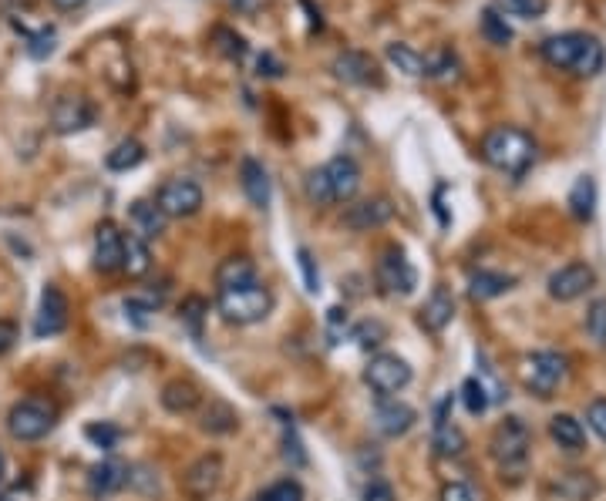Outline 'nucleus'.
<instances>
[{"instance_id": "f257e3e1", "label": "nucleus", "mask_w": 606, "mask_h": 501, "mask_svg": "<svg viewBox=\"0 0 606 501\" xmlns=\"http://www.w3.org/2000/svg\"><path fill=\"white\" fill-rule=\"evenodd\" d=\"M539 54H543L546 64H553L559 71H569L576 78H593V74L603 71L606 64V48L600 37L586 34V31H563V34H549L543 44H539Z\"/></svg>"}, {"instance_id": "f03ea898", "label": "nucleus", "mask_w": 606, "mask_h": 501, "mask_svg": "<svg viewBox=\"0 0 606 501\" xmlns=\"http://www.w3.org/2000/svg\"><path fill=\"white\" fill-rule=\"evenodd\" d=\"M482 159L509 179H522L536 162V142L516 125H499L482 138Z\"/></svg>"}, {"instance_id": "7ed1b4c3", "label": "nucleus", "mask_w": 606, "mask_h": 501, "mask_svg": "<svg viewBox=\"0 0 606 501\" xmlns=\"http://www.w3.org/2000/svg\"><path fill=\"white\" fill-rule=\"evenodd\" d=\"M216 306L223 313L226 323H236V327H250V323H260L270 317L273 310V293L266 290L260 280L243 283V286H229V290H219Z\"/></svg>"}, {"instance_id": "20e7f679", "label": "nucleus", "mask_w": 606, "mask_h": 501, "mask_svg": "<svg viewBox=\"0 0 606 501\" xmlns=\"http://www.w3.org/2000/svg\"><path fill=\"white\" fill-rule=\"evenodd\" d=\"M58 424V407L48 397H24L7 414V431L14 441H41Z\"/></svg>"}, {"instance_id": "39448f33", "label": "nucleus", "mask_w": 606, "mask_h": 501, "mask_svg": "<svg viewBox=\"0 0 606 501\" xmlns=\"http://www.w3.org/2000/svg\"><path fill=\"white\" fill-rule=\"evenodd\" d=\"M529 448H532V434L522 417H505L499 428L492 431L489 451H492L495 465L502 471H509V475H519V471L526 468Z\"/></svg>"}, {"instance_id": "423d86ee", "label": "nucleus", "mask_w": 606, "mask_h": 501, "mask_svg": "<svg viewBox=\"0 0 606 501\" xmlns=\"http://www.w3.org/2000/svg\"><path fill=\"white\" fill-rule=\"evenodd\" d=\"M519 374H522L526 391H532L536 397H553L559 387H563L569 364L563 354H556V350H536V354L522 357Z\"/></svg>"}, {"instance_id": "0eeeda50", "label": "nucleus", "mask_w": 606, "mask_h": 501, "mask_svg": "<svg viewBox=\"0 0 606 501\" xmlns=\"http://www.w3.org/2000/svg\"><path fill=\"white\" fill-rule=\"evenodd\" d=\"M223 475H226L223 454L216 451L199 454V458L182 471V495L189 501H209L219 491V485H223Z\"/></svg>"}, {"instance_id": "6e6552de", "label": "nucleus", "mask_w": 606, "mask_h": 501, "mask_svg": "<svg viewBox=\"0 0 606 501\" xmlns=\"http://www.w3.org/2000/svg\"><path fill=\"white\" fill-rule=\"evenodd\" d=\"M364 384L371 387L378 397H391L404 391L411 384V367L408 360H401L398 354H378L371 357V364L364 367Z\"/></svg>"}, {"instance_id": "1a4fd4ad", "label": "nucleus", "mask_w": 606, "mask_h": 501, "mask_svg": "<svg viewBox=\"0 0 606 501\" xmlns=\"http://www.w3.org/2000/svg\"><path fill=\"white\" fill-rule=\"evenodd\" d=\"M378 283L384 293L391 296H408L415 293L418 286V273L415 266H411V259L404 256L401 246H388L378 259Z\"/></svg>"}, {"instance_id": "9d476101", "label": "nucleus", "mask_w": 606, "mask_h": 501, "mask_svg": "<svg viewBox=\"0 0 606 501\" xmlns=\"http://www.w3.org/2000/svg\"><path fill=\"white\" fill-rule=\"evenodd\" d=\"M155 206H159L169 219H189L196 216L202 209V189L199 182L192 179H169L159 189V196H155Z\"/></svg>"}, {"instance_id": "9b49d317", "label": "nucleus", "mask_w": 606, "mask_h": 501, "mask_svg": "<svg viewBox=\"0 0 606 501\" xmlns=\"http://www.w3.org/2000/svg\"><path fill=\"white\" fill-rule=\"evenodd\" d=\"M596 286V269L586 263H566L549 276V296L559 303H573Z\"/></svg>"}, {"instance_id": "f8f14e48", "label": "nucleus", "mask_w": 606, "mask_h": 501, "mask_svg": "<svg viewBox=\"0 0 606 501\" xmlns=\"http://www.w3.org/2000/svg\"><path fill=\"white\" fill-rule=\"evenodd\" d=\"M68 296L61 293V286L48 283L41 290V306H38V317H34V337H58L68 327Z\"/></svg>"}, {"instance_id": "ddd939ff", "label": "nucleus", "mask_w": 606, "mask_h": 501, "mask_svg": "<svg viewBox=\"0 0 606 501\" xmlns=\"http://www.w3.org/2000/svg\"><path fill=\"white\" fill-rule=\"evenodd\" d=\"M51 125L61 135H75L95 125V105L85 95H61L51 108Z\"/></svg>"}, {"instance_id": "4468645a", "label": "nucleus", "mask_w": 606, "mask_h": 501, "mask_svg": "<svg viewBox=\"0 0 606 501\" xmlns=\"http://www.w3.org/2000/svg\"><path fill=\"white\" fill-rule=\"evenodd\" d=\"M327 182V192H330V202H351L361 189V165H357L351 155H337L330 159L324 169H320Z\"/></svg>"}, {"instance_id": "2eb2a0df", "label": "nucleus", "mask_w": 606, "mask_h": 501, "mask_svg": "<svg viewBox=\"0 0 606 501\" xmlns=\"http://www.w3.org/2000/svg\"><path fill=\"white\" fill-rule=\"evenodd\" d=\"M330 71H334L337 81H344V85H381V71L378 64H374L371 54L364 51H344L337 54L334 64H330Z\"/></svg>"}, {"instance_id": "dca6fc26", "label": "nucleus", "mask_w": 606, "mask_h": 501, "mask_svg": "<svg viewBox=\"0 0 606 501\" xmlns=\"http://www.w3.org/2000/svg\"><path fill=\"white\" fill-rule=\"evenodd\" d=\"M391 216H394L391 199H384V196L361 199V202H354V206L344 209V226L354 229V233H367V229H378V226H384V222H391Z\"/></svg>"}, {"instance_id": "f3484780", "label": "nucleus", "mask_w": 606, "mask_h": 501, "mask_svg": "<svg viewBox=\"0 0 606 501\" xmlns=\"http://www.w3.org/2000/svg\"><path fill=\"white\" fill-rule=\"evenodd\" d=\"M418 414L411 404L404 401H391V397H384V401L374 407V428H378L384 438H401V434H408L415 428Z\"/></svg>"}, {"instance_id": "a211bd4d", "label": "nucleus", "mask_w": 606, "mask_h": 501, "mask_svg": "<svg viewBox=\"0 0 606 501\" xmlns=\"http://www.w3.org/2000/svg\"><path fill=\"white\" fill-rule=\"evenodd\" d=\"M448 407H452V397H445L438 404V414H435V431H431V448H435L442 458H458L465 451V431L448 417Z\"/></svg>"}, {"instance_id": "6ab92c4d", "label": "nucleus", "mask_w": 606, "mask_h": 501, "mask_svg": "<svg viewBox=\"0 0 606 501\" xmlns=\"http://www.w3.org/2000/svg\"><path fill=\"white\" fill-rule=\"evenodd\" d=\"M95 269L98 273H118L122 269V233L115 222H101L95 229Z\"/></svg>"}, {"instance_id": "aec40b11", "label": "nucleus", "mask_w": 606, "mask_h": 501, "mask_svg": "<svg viewBox=\"0 0 606 501\" xmlns=\"http://www.w3.org/2000/svg\"><path fill=\"white\" fill-rule=\"evenodd\" d=\"M452 320H455V296L448 293L445 286H435V290H431V296H428V303L421 306L418 323L428 333H442Z\"/></svg>"}, {"instance_id": "412c9836", "label": "nucleus", "mask_w": 606, "mask_h": 501, "mask_svg": "<svg viewBox=\"0 0 606 501\" xmlns=\"http://www.w3.org/2000/svg\"><path fill=\"white\" fill-rule=\"evenodd\" d=\"M240 185H243V196L253 202L256 209H266L273 199V189H270V172L260 159H243L240 165Z\"/></svg>"}, {"instance_id": "4be33fe9", "label": "nucleus", "mask_w": 606, "mask_h": 501, "mask_svg": "<svg viewBox=\"0 0 606 501\" xmlns=\"http://www.w3.org/2000/svg\"><path fill=\"white\" fill-rule=\"evenodd\" d=\"M159 401L169 414H192L202 404V391L192 384V380L179 377V380H169V384L162 387Z\"/></svg>"}, {"instance_id": "5701e85b", "label": "nucleus", "mask_w": 606, "mask_h": 501, "mask_svg": "<svg viewBox=\"0 0 606 501\" xmlns=\"http://www.w3.org/2000/svg\"><path fill=\"white\" fill-rule=\"evenodd\" d=\"M128 465H122V461H101V465H95L88 471V491L91 495H115V491H122L128 485Z\"/></svg>"}, {"instance_id": "b1692460", "label": "nucleus", "mask_w": 606, "mask_h": 501, "mask_svg": "<svg viewBox=\"0 0 606 501\" xmlns=\"http://www.w3.org/2000/svg\"><path fill=\"white\" fill-rule=\"evenodd\" d=\"M122 269L132 280H139L152 269V253L149 243L139 233H122Z\"/></svg>"}, {"instance_id": "393cba45", "label": "nucleus", "mask_w": 606, "mask_h": 501, "mask_svg": "<svg viewBox=\"0 0 606 501\" xmlns=\"http://www.w3.org/2000/svg\"><path fill=\"white\" fill-rule=\"evenodd\" d=\"M128 216H132L135 233H139L142 239H155L159 233H165V222H169V216H165V212L155 206V202H149V199L132 202Z\"/></svg>"}, {"instance_id": "a878e982", "label": "nucleus", "mask_w": 606, "mask_h": 501, "mask_svg": "<svg viewBox=\"0 0 606 501\" xmlns=\"http://www.w3.org/2000/svg\"><path fill=\"white\" fill-rule=\"evenodd\" d=\"M512 276L505 273H492V269H479V273H472V280H468V293H472V300H495V296L509 293L512 290Z\"/></svg>"}, {"instance_id": "bb28decb", "label": "nucleus", "mask_w": 606, "mask_h": 501, "mask_svg": "<svg viewBox=\"0 0 606 501\" xmlns=\"http://www.w3.org/2000/svg\"><path fill=\"white\" fill-rule=\"evenodd\" d=\"M549 434H553V441H556L563 451H569V454L583 451V444H586L583 424L576 421L573 414H556L553 421H549Z\"/></svg>"}, {"instance_id": "cd10ccee", "label": "nucleus", "mask_w": 606, "mask_h": 501, "mask_svg": "<svg viewBox=\"0 0 606 501\" xmlns=\"http://www.w3.org/2000/svg\"><path fill=\"white\" fill-rule=\"evenodd\" d=\"M256 280V266L250 256H229L216 266V286L229 290V286H243Z\"/></svg>"}, {"instance_id": "c85d7f7f", "label": "nucleus", "mask_w": 606, "mask_h": 501, "mask_svg": "<svg viewBox=\"0 0 606 501\" xmlns=\"http://www.w3.org/2000/svg\"><path fill=\"white\" fill-rule=\"evenodd\" d=\"M569 212H573V219L580 222H590L593 212H596V182L593 175H580V179L573 182V189H569Z\"/></svg>"}, {"instance_id": "c756f323", "label": "nucleus", "mask_w": 606, "mask_h": 501, "mask_svg": "<svg viewBox=\"0 0 606 501\" xmlns=\"http://www.w3.org/2000/svg\"><path fill=\"white\" fill-rule=\"evenodd\" d=\"M142 162H145V145L139 138H122V142L105 155V165L112 172H132V169H139Z\"/></svg>"}, {"instance_id": "7c9ffc66", "label": "nucleus", "mask_w": 606, "mask_h": 501, "mask_svg": "<svg viewBox=\"0 0 606 501\" xmlns=\"http://www.w3.org/2000/svg\"><path fill=\"white\" fill-rule=\"evenodd\" d=\"M236 424H240V417H236L233 407L226 401H219V397H213V401L206 404V411H202L199 428L209 434H229V431H236Z\"/></svg>"}, {"instance_id": "2f4dec72", "label": "nucleus", "mask_w": 606, "mask_h": 501, "mask_svg": "<svg viewBox=\"0 0 606 501\" xmlns=\"http://www.w3.org/2000/svg\"><path fill=\"white\" fill-rule=\"evenodd\" d=\"M479 27H482V37L489 44H495V48H509L512 44V27L509 21H505V14H499L495 7H485V11L479 14Z\"/></svg>"}, {"instance_id": "473e14b6", "label": "nucleus", "mask_w": 606, "mask_h": 501, "mask_svg": "<svg viewBox=\"0 0 606 501\" xmlns=\"http://www.w3.org/2000/svg\"><path fill=\"white\" fill-rule=\"evenodd\" d=\"M388 61L398 71L408 74V78H425V54H418L411 44H401V41L388 44Z\"/></svg>"}, {"instance_id": "72a5a7b5", "label": "nucleus", "mask_w": 606, "mask_h": 501, "mask_svg": "<svg viewBox=\"0 0 606 501\" xmlns=\"http://www.w3.org/2000/svg\"><path fill=\"white\" fill-rule=\"evenodd\" d=\"M206 313H209V303L202 300V296H196V293L186 296V300L179 303V323L189 330L192 340L202 337V320H206Z\"/></svg>"}, {"instance_id": "f704fd0d", "label": "nucleus", "mask_w": 606, "mask_h": 501, "mask_svg": "<svg viewBox=\"0 0 606 501\" xmlns=\"http://www.w3.org/2000/svg\"><path fill=\"white\" fill-rule=\"evenodd\" d=\"M213 44H216V51L223 54V58H229V61H243L246 51H250V48H246V37L236 34L233 27H216Z\"/></svg>"}, {"instance_id": "c9c22d12", "label": "nucleus", "mask_w": 606, "mask_h": 501, "mask_svg": "<svg viewBox=\"0 0 606 501\" xmlns=\"http://www.w3.org/2000/svg\"><path fill=\"white\" fill-rule=\"evenodd\" d=\"M425 78H435V81H452V78H458V58H455L452 51L425 54Z\"/></svg>"}, {"instance_id": "e433bc0d", "label": "nucleus", "mask_w": 606, "mask_h": 501, "mask_svg": "<svg viewBox=\"0 0 606 501\" xmlns=\"http://www.w3.org/2000/svg\"><path fill=\"white\" fill-rule=\"evenodd\" d=\"M546 7H549V0H495V11L509 14V17H522V21L543 17Z\"/></svg>"}, {"instance_id": "4c0bfd02", "label": "nucleus", "mask_w": 606, "mask_h": 501, "mask_svg": "<svg viewBox=\"0 0 606 501\" xmlns=\"http://www.w3.org/2000/svg\"><path fill=\"white\" fill-rule=\"evenodd\" d=\"M559 495H566V498H573V501H586V498H593V491H596V485L590 478H583V471H566L563 478H559Z\"/></svg>"}, {"instance_id": "58836bf2", "label": "nucleus", "mask_w": 606, "mask_h": 501, "mask_svg": "<svg viewBox=\"0 0 606 501\" xmlns=\"http://www.w3.org/2000/svg\"><path fill=\"white\" fill-rule=\"evenodd\" d=\"M462 404H465V411L472 414V417H479V414L489 411L492 397L485 394V387L479 384V377H468L465 384H462Z\"/></svg>"}, {"instance_id": "ea45409f", "label": "nucleus", "mask_w": 606, "mask_h": 501, "mask_svg": "<svg viewBox=\"0 0 606 501\" xmlns=\"http://www.w3.org/2000/svg\"><path fill=\"white\" fill-rule=\"evenodd\" d=\"M253 501H303V485L297 478H280L270 488H263Z\"/></svg>"}, {"instance_id": "a19ab883", "label": "nucleus", "mask_w": 606, "mask_h": 501, "mask_svg": "<svg viewBox=\"0 0 606 501\" xmlns=\"http://www.w3.org/2000/svg\"><path fill=\"white\" fill-rule=\"evenodd\" d=\"M54 48H58V31H54V27H41V31L27 34V54H31L34 61L51 58Z\"/></svg>"}, {"instance_id": "79ce46f5", "label": "nucleus", "mask_w": 606, "mask_h": 501, "mask_svg": "<svg viewBox=\"0 0 606 501\" xmlns=\"http://www.w3.org/2000/svg\"><path fill=\"white\" fill-rule=\"evenodd\" d=\"M354 340L361 350H371V347H381L384 340H388V327H384L381 320H364L354 327Z\"/></svg>"}, {"instance_id": "37998d69", "label": "nucleus", "mask_w": 606, "mask_h": 501, "mask_svg": "<svg viewBox=\"0 0 606 501\" xmlns=\"http://www.w3.org/2000/svg\"><path fill=\"white\" fill-rule=\"evenodd\" d=\"M85 438L95 444V448H101V451H112L118 441H122V431L115 428V424H108V421H95V424H88L85 428Z\"/></svg>"}, {"instance_id": "c03bdc74", "label": "nucleus", "mask_w": 606, "mask_h": 501, "mask_svg": "<svg viewBox=\"0 0 606 501\" xmlns=\"http://www.w3.org/2000/svg\"><path fill=\"white\" fill-rule=\"evenodd\" d=\"M586 333L596 347H606V300H596L586 313Z\"/></svg>"}, {"instance_id": "a18cd8bd", "label": "nucleus", "mask_w": 606, "mask_h": 501, "mask_svg": "<svg viewBox=\"0 0 606 501\" xmlns=\"http://www.w3.org/2000/svg\"><path fill=\"white\" fill-rule=\"evenodd\" d=\"M155 306H159V300H139V296H132V300H125V313H128V320H132L135 327L145 330L152 323Z\"/></svg>"}, {"instance_id": "49530a36", "label": "nucleus", "mask_w": 606, "mask_h": 501, "mask_svg": "<svg viewBox=\"0 0 606 501\" xmlns=\"http://www.w3.org/2000/svg\"><path fill=\"white\" fill-rule=\"evenodd\" d=\"M438 501H482V491L475 485H468V481H448L438 491Z\"/></svg>"}, {"instance_id": "de8ad7c7", "label": "nucleus", "mask_w": 606, "mask_h": 501, "mask_svg": "<svg viewBox=\"0 0 606 501\" xmlns=\"http://www.w3.org/2000/svg\"><path fill=\"white\" fill-rule=\"evenodd\" d=\"M307 199L314 202V206H334V202H330L327 182H324V175H320V169L307 175Z\"/></svg>"}, {"instance_id": "09e8293b", "label": "nucleus", "mask_w": 606, "mask_h": 501, "mask_svg": "<svg viewBox=\"0 0 606 501\" xmlns=\"http://www.w3.org/2000/svg\"><path fill=\"white\" fill-rule=\"evenodd\" d=\"M297 259H300V269H303V283H307L310 293H320V273H317V263L310 256V249H297Z\"/></svg>"}, {"instance_id": "8fccbe9b", "label": "nucleus", "mask_w": 606, "mask_h": 501, "mask_svg": "<svg viewBox=\"0 0 606 501\" xmlns=\"http://www.w3.org/2000/svg\"><path fill=\"white\" fill-rule=\"evenodd\" d=\"M586 421H590V428L600 434V441L606 444V397H600V401H593L586 407Z\"/></svg>"}, {"instance_id": "3c124183", "label": "nucleus", "mask_w": 606, "mask_h": 501, "mask_svg": "<svg viewBox=\"0 0 606 501\" xmlns=\"http://www.w3.org/2000/svg\"><path fill=\"white\" fill-rule=\"evenodd\" d=\"M17 340H21V330H17V323L14 320H0V357L11 354Z\"/></svg>"}, {"instance_id": "603ef678", "label": "nucleus", "mask_w": 606, "mask_h": 501, "mask_svg": "<svg viewBox=\"0 0 606 501\" xmlns=\"http://www.w3.org/2000/svg\"><path fill=\"white\" fill-rule=\"evenodd\" d=\"M364 501H394V488L388 481H371V485L364 488Z\"/></svg>"}, {"instance_id": "864d4df0", "label": "nucleus", "mask_w": 606, "mask_h": 501, "mask_svg": "<svg viewBox=\"0 0 606 501\" xmlns=\"http://www.w3.org/2000/svg\"><path fill=\"white\" fill-rule=\"evenodd\" d=\"M256 74H263V78H280V74H283V64L273 58L270 51H266V54H260V71H256Z\"/></svg>"}, {"instance_id": "5fc2aeb1", "label": "nucleus", "mask_w": 606, "mask_h": 501, "mask_svg": "<svg viewBox=\"0 0 606 501\" xmlns=\"http://www.w3.org/2000/svg\"><path fill=\"white\" fill-rule=\"evenodd\" d=\"M283 444H287V448H283V454H293V465H307V458H303V451H300V441L293 438V431L287 434V438H283Z\"/></svg>"}, {"instance_id": "6e6d98bb", "label": "nucleus", "mask_w": 606, "mask_h": 501, "mask_svg": "<svg viewBox=\"0 0 606 501\" xmlns=\"http://www.w3.org/2000/svg\"><path fill=\"white\" fill-rule=\"evenodd\" d=\"M58 11H81V7L88 4V0H51Z\"/></svg>"}, {"instance_id": "4d7b16f0", "label": "nucleus", "mask_w": 606, "mask_h": 501, "mask_svg": "<svg viewBox=\"0 0 606 501\" xmlns=\"http://www.w3.org/2000/svg\"><path fill=\"white\" fill-rule=\"evenodd\" d=\"M233 4H236V7H243V11H253L256 0H233Z\"/></svg>"}, {"instance_id": "13d9d810", "label": "nucleus", "mask_w": 606, "mask_h": 501, "mask_svg": "<svg viewBox=\"0 0 606 501\" xmlns=\"http://www.w3.org/2000/svg\"><path fill=\"white\" fill-rule=\"evenodd\" d=\"M4 468H7V461H4V451H0V481H4Z\"/></svg>"}, {"instance_id": "bf43d9fd", "label": "nucleus", "mask_w": 606, "mask_h": 501, "mask_svg": "<svg viewBox=\"0 0 606 501\" xmlns=\"http://www.w3.org/2000/svg\"><path fill=\"white\" fill-rule=\"evenodd\" d=\"M0 501H14V498H0Z\"/></svg>"}]
</instances>
